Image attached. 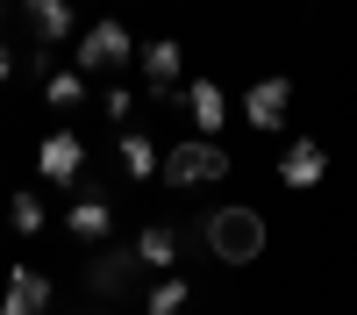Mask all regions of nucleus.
<instances>
[{"label": "nucleus", "mask_w": 357, "mask_h": 315, "mask_svg": "<svg viewBox=\"0 0 357 315\" xmlns=\"http://www.w3.org/2000/svg\"><path fill=\"white\" fill-rule=\"evenodd\" d=\"M207 258L215 265H257L264 258V215L257 208H215L207 215Z\"/></svg>", "instance_id": "nucleus-1"}, {"label": "nucleus", "mask_w": 357, "mask_h": 315, "mask_svg": "<svg viewBox=\"0 0 357 315\" xmlns=\"http://www.w3.org/2000/svg\"><path fill=\"white\" fill-rule=\"evenodd\" d=\"M122 65H136L129 22H114V15L86 22V29H79V72H86V79H107V72H122Z\"/></svg>", "instance_id": "nucleus-2"}, {"label": "nucleus", "mask_w": 357, "mask_h": 315, "mask_svg": "<svg viewBox=\"0 0 357 315\" xmlns=\"http://www.w3.org/2000/svg\"><path fill=\"white\" fill-rule=\"evenodd\" d=\"M158 180H165V186H222V180H229V151H222V143H207V136H186V143H172V151H165Z\"/></svg>", "instance_id": "nucleus-3"}, {"label": "nucleus", "mask_w": 357, "mask_h": 315, "mask_svg": "<svg viewBox=\"0 0 357 315\" xmlns=\"http://www.w3.org/2000/svg\"><path fill=\"white\" fill-rule=\"evenodd\" d=\"M136 72H143V101H178V79H186V50H178V36H151L136 50Z\"/></svg>", "instance_id": "nucleus-4"}, {"label": "nucleus", "mask_w": 357, "mask_h": 315, "mask_svg": "<svg viewBox=\"0 0 357 315\" xmlns=\"http://www.w3.org/2000/svg\"><path fill=\"white\" fill-rule=\"evenodd\" d=\"M286 108H293V79H286V72L250 79V94H243V122H250L257 136H279V129H286Z\"/></svg>", "instance_id": "nucleus-5"}, {"label": "nucleus", "mask_w": 357, "mask_h": 315, "mask_svg": "<svg viewBox=\"0 0 357 315\" xmlns=\"http://www.w3.org/2000/svg\"><path fill=\"white\" fill-rule=\"evenodd\" d=\"M321 180H329V143L321 136H293L279 151V186L286 193H314Z\"/></svg>", "instance_id": "nucleus-6"}, {"label": "nucleus", "mask_w": 357, "mask_h": 315, "mask_svg": "<svg viewBox=\"0 0 357 315\" xmlns=\"http://www.w3.org/2000/svg\"><path fill=\"white\" fill-rule=\"evenodd\" d=\"M36 172H43L50 186H79L86 180V136L79 129H50L36 143Z\"/></svg>", "instance_id": "nucleus-7"}, {"label": "nucleus", "mask_w": 357, "mask_h": 315, "mask_svg": "<svg viewBox=\"0 0 357 315\" xmlns=\"http://www.w3.org/2000/svg\"><path fill=\"white\" fill-rule=\"evenodd\" d=\"M178 101H186L193 136H207V143H215V136L229 129V86H222V79H186V86H178Z\"/></svg>", "instance_id": "nucleus-8"}, {"label": "nucleus", "mask_w": 357, "mask_h": 315, "mask_svg": "<svg viewBox=\"0 0 357 315\" xmlns=\"http://www.w3.org/2000/svg\"><path fill=\"white\" fill-rule=\"evenodd\" d=\"M114 158H122V180L129 186H151L158 165H165V151H158L151 129H114Z\"/></svg>", "instance_id": "nucleus-9"}, {"label": "nucleus", "mask_w": 357, "mask_h": 315, "mask_svg": "<svg viewBox=\"0 0 357 315\" xmlns=\"http://www.w3.org/2000/svg\"><path fill=\"white\" fill-rule=\"evenodd\" d=\"M65 237L72 244H107L114 237V200L107 193H79L72 208H65Z\"/></svg>", "instance_id": "nucleus-10"}, {"label": "nucleus", "mask_w": 357, "mask_h": 315, "mask_svg": "<svg viewBox=\"0 0 357 315\" xmlns=\"http://www.w3.org/2000/svg\"><path fill=\"white\" fill-rule=\"evenodd\" d=\"M43 308H50V272L15 265L8 286H0V315H43Z\"/></svg>", "instance_id": "nucleus-11"}, {"label": "nucleus", "mask_w": 357, "mask_h": 315, "mask_svg": "<svg viewBox=\"0 0 357 315\" xmlns=\"http://www.w3.org/2000/svg\"><path fill=\"white\" fill-rule=\"evenodd\" d=\"M22 15L29 29H36V43H79V15H72V0H22Z\"/></svg>", "instance_id": "nucleus-12"}, {"label": "nucleus", "mask_w": 357, "mask_h": 315, "mask_svg": "<svg viewBox=\"0 0 357 315\" xmlns=\"http://www.w3.org/2000/svg\"><path fill=\"white\" fill-rule=\"evenodd\" d=\"M86 279H93V294H114V301H122V294H136L143 265H136V251H100V258H93V272H86Z\"/></svg>", "instance_id": "nucleus-13"}, {"label": "nucleus", "mask_w": 357, "mask_h": 315, "mask_svg": "<svg viewBox=\"0 0 357 315\" xmlns=\"http://www.w3.org/2000/svg\"><path fill=\"white\" fill-rule=\"evenodd\" d=\"M129 251H136L143 272H172V265H178V229H172V222H143Z\"/></svg>", "instance_id": "nucleus-14"}, {"label": "nucleus", "mask_w": 357, "mask_h": 315, "mask_svg": "<svg viewBox=\"0 0 357 315\" xmlns=\"http://www.w3.org/2000/svg\"><path fill=\"white\" fill-rule=\"evenodd\" d=\"M43 222H50V200L36 186H15L8 193V229H15V237H43Z\"/></svg>", "instance_id": "nucleus-15"}, {"label": "nucleus", "mask_w": 357, "mask_h": 315, "mask_svg": "<svg viewBox=\"0 0 357 315\" xmlns=\"http://www.w3.org/2000/svg\"><path fill=\"white\" fill-rule=\"evenodd\" d=\"M178 308H193V286L178 272H158L151 286H143V315H178Z\"/></svg>", "instance_id": "nucleus-16"}, {"label": "nucleus", "mask_w": 357, "mask_h": 315, "mask_svg": "<svg viewBox=\"0 0 357 315\" xmlns=\"http://www.w3.org/2000/svg\"><path fill=\"white\" fill-rule=\"evenodd\" d=\"M86 94H93V86H86L79 65H65V72H50V79H43V101H50V108H79Z\"/></svg>", "instance_id": "nucleus-17"}, {"label": "nucleus", "mask_w": 357, "mask_h": 315, "mask_svg": "<svg viewBox=\"0 0 357 315\" xmlns=\"http://www.w3.org/2000/svg\"><path fill=\"white\" fill-rule=\"evenodd\" d=\"M100 115H107L114 129H129V115H136V94H129V86H107V94H100Z\"/></svg>", "instance_id": "nucleus-18"}, {"label": "nucleus", "mask_w": 357, "mask_h": 315, "mask_svg": "<svg viewBox=\"0 0 357 315\" xmlns=\"http://www.w3.org/2000/svg\"><path fill=\"white\" fill-rule=\"evenodd\" d=\"M8 79H15V50L0 43V86H8Z\"/></svg>", "instance_id": "nucleus-19"}, {"label": "nucleus", "mask_w": 357, "mask_h": 315, "mask_svg": "<svg viewBox=\"0 0 357 315\" xmlns=\"http://www.w3.org/2000/svg\"><path fill=\"white\" fill-rule=\"evenodd\" d=\"M79 315H107V308H79Z\"/></svg>", "instance_id": "nucleus-20"}, {"label": "nucleus", "mask_w": 357, "mask_h": 315, "mask_svg": "<svg viewBox=\"0 0 357 315\" xmlns=\"http://www.w3.org/2000/svg\"><path fill=\"white\" fill-rule=\"evenodd\" d=\"M0 22H8V0H0Z\"/></svg>", "instance_id": "nucleus-21"}]
</instances>
